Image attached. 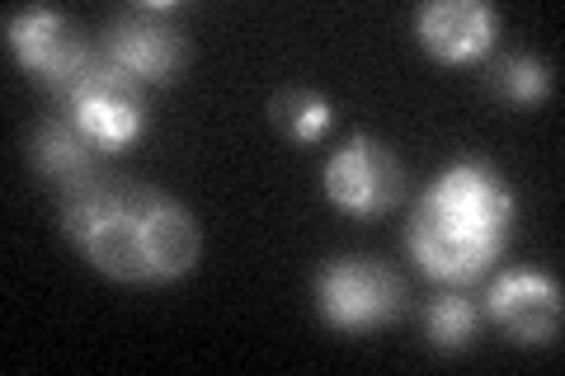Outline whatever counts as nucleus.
<instances>
[{"instance_id": "nucleus-6", "label": "nucleus", "mask_w": 565, "mask_h": 376, "mask_svg": "<svg viewBox=\"0 0 565 376\" xmlns=\"http://www.w3.org/2000/svg\"><path fill=\"white\" fill-rule=\"evenodd\" d=\"M6 43L14 52V62L33 71L43 85H52L62 95L71 80H81L90 62L99 57V43L85 39L81 24H71L62 10H14L6 20Z\"/></svg>"}, {"instance_id": "nucleus-9", "label": "nucleus", "mask_w": 565, "mask_h": 376, "mask_svg": "<svg viewBox=\"0 0 565 376\" xmlns=\"http://www.w3.org/2000/svg\"><path fill=\"white\" fill-rule=\"evenodd\" d=\"M415 33L434 62L467 66L494 47L500 14L481 6V0H429V6L415 14Z\"/></svg>"}, {"instance_id": "nucleus-1", "label": "nucleus", "mask_w": 565, "mask_h": 376, "mask_svg": "<svg viewBox=\"0 0 565 376\" xmlns=\"http://www.w3.org/2000/svg\"><path fill=\"white\" fill-rule=\"evenodd\" d=\"M514 217V189L486 160H457L424 189L415 217L405 226V249L429 278L462 288L504 255Z\"/></svg>"}, {"instance_id": "nucleus-3", "label": "nucleus", "mask_w": 565, "mask_h": 376, "mask_svg": "<svg viewBox=\"0 0 565 376\" xmlns=\"http://www.w3.org/2000/svg\"><path fill=\"white\" fill-rule=\"evenodd\" d=\"M57 99H62V114L76 118L104 151L132 147V141H141V132H147V122H151L147 85H141L137 76H128L122 66H114L104 52L90 62V71H85L81 80H71L62 89Z\"/></svg>"}, {"instance_id": "nucleus-4", "label": "nucleus", "mask_w": 565, "mask_h": 376, "mask_svg": "<svg viewBox=\"0 0 565 376\" xmlns=\"http://www.w3.org/2000/svg\"><path fill=\"white\" fill-rule=\"evenodd\" d=\"M174 14H180L174 0H147V6L122 10L95 43L104 57L141 85H170L189 66V39Z\"/></svg>"}, {"instance_id": "nucleus-2", "label": "nucleus", "mask_w": 565, "mask_h": 376, "mask_svg": "<svg viewBox=\"0 0 565 376\" xmlns=\"http://www.w3.org/2000/svg\"><path fill=\"white\" fill-rule=\"evenodd\" d=\"M141 193L147 184L99 170L95 179L62 189V230L90 268L114 282H156L147 236H141Z\"/></svg>"}, {"instance_id": "nucleus-8", "label": "nucleus", "mask_w": 565, "mask_h": 376, "mask_svg": "<svg viewBox=\"0 0 565 376\" xmlns=\"http://www.w3.org/2000/svg\"><path fill=\"white\" fill-rule=\"evenodd\" d=\"M490 320L500 325L509 339L519 344H556L561 320H565V301L561 288L546 273H527V268H514L490 288L486 297Z\"/></svg>"}, {"instance_id": "nucleus-14", "label": "nucleus", "mask_w": 565, "mask_h": 376, "mask_svg": "<svg viewBox=\"0 0 565 376\" xmlns=\"http://www.w3.org/2000/svg\"><path fill=\"white\" fill-rule=\"evenodd\" d=\"M494 89L509 99V104H542L552 95V71H546L533 52H514L494 66Z\"/></svg>"}, {"instance_id": "nucleus-12", "label": "nucleus", "mask_w": 565, "mask_h": 376, "mask_svg": "<svg viewBox=\"0 0 565 376\" xmlns=\"http://www.w3.org/2000/svg\"><path fill=\"white\" fill-rule=\"evenodd\" d=\"M269 114L282 132H288L297 147H311V141H321L330 132V99L326 95H316V89H282V95H274L269 104Z\"/></svg>"}, {"instance_id": "nucleus-10", "label": "nucleus", "mask_w": 565, "mask_h": 376, "mask_svg": "<svg viewBox=\"0 0 565 376\" xmlns=\"http://www.w3.org/2000/svg\"><path fill=\"white\" fill-rule=\"evenodd\" d=\"M141 236H147V255H151V273L156 282H180L193 273V264L203 255V236H199V222L189 212L166 198L161 189L141 193Z\"/></svg>"}, {"instance_id": "nucleus-7", "label": "nucleus", "mask_w": 565, "mask_h": 376, "mask_svg": "<svg viewBox=\"0 0 565 376\" xmlns=\"http://www.w3.org/2000/svg\"><path fill=\"white\" fill-rule=\"evenodd\" d=\"M321 189L340 212H353V217H382V212H392L401 203L405 170L386 141L349 137L344 147L326 160Z\"/></svg>"}, {"instance_id": "nucleus-5", "label": "nucleus", "mask_w": 565, "mask_h": 376, "mask_svg": "<svg viewBox=\"0 0 565 376\" xmlns=\"http://www.w3.org/2000/svg\"><path fill=\"white\" fill-rule=\"evenodd\" d=\"M405 301V282L377 259L344 255L330 259L316 278V311L330 330L344 334H373L386 320H396Z\"/></svg>"}, {"instance_id": "nucleus-13", "label": "nucleus", "mask_w": 565, "mask_h": 376, "mask_svg": "<svg viewBox=\"0 0 565 376\" xmlns=\"http://www.w3.org/2000/svg\"><path fill=\"white\" fill-rule=\"evenodd\" d=\"M424 330H429V344L438 353H462L476 344V330H481V311L471 307L462 292L438 297L429 311H424Z\"/></svg>"}, {"instance_id": "nucleus-11", "label": "nucleus", "mask_w": 565, "mask_h": 376, "mask_svg": "<svg viewBox=\"0 0 565 376\" xmlns=\"http://www.w3.org/2000/svg\"><path fill=\"white\" fill-rule=\"evenodd\" d=\"M29 155H33V165H39V174L52 179L57 189H71V184H81V179H95L99 170H109L104 165V155L109 151H104L99 141L62 109L39 122Z\"/></svg>"}]
</instances>
